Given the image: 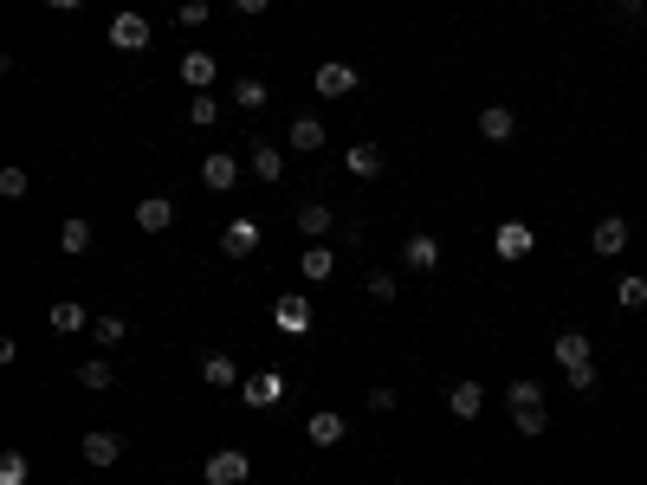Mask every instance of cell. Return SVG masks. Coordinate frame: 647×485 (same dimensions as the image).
Segmentation results:
<instances>
[{"mask_svg": "<svg viewBox=\"0 0 647 485\" xmlns=\"http://www.w3.org/2000/svg\"><path fill=\"white\" fill-rule=\"evenodd\" d=\"M492 253H499L505 266H518V259L538 253V233H531L525 220H499V233H492Z\"/></svg>", "mask_w": 647, "mask_h": 485, "instance_id": "6da1fadb", "label": "cell"}, {"mask_svg": "<svg viewBox=\"0 0 647 485\" xmlns=\"http://www.w3.org/2000/svg\"><path fill=\"white\" fill-rule=\"evenodd\" d=\"M311 85H318V97H350V91H363V72H356V65H343V59H324Z\"/></svg>", "mask_w": 647, "mask_h": 485, "instance_id": "7a4b0ae2", "label": "cell"}, {"mask_svg": "<svg viewBox=\"0 0 647 485\" xmlns=\"http://www.w3.org/2000/svg\"><path fill=\"white\" fill-rule=\"evenodd\" d=\"M201 479H214V485H246L253 479V460H246L240 447H220V453H208V473Z\"/></svg>", "mask_w": 647, "mask_h": 485, "instance_id": "3957f363", "label": "cell"}, {"mask_svg": "<svg viewBox=\"0 0 647 485\" xmlns=\"http://www.w3.org/2000/svg\"><path fill=\"white\" fill-rule=\"evenodd\" d=\"M240 395H246V408H279L285 401V376L279 369H253V376L240 382Z\"/></svg>", "mask_w": 647, "mask_h": 485, "instance_id": "277c9868", "label": "cell"}, {"mask_svg": "<svg viewBox=\"0 0 647 485\" xmlns=\"http://www.w3.org/2000/svg\"><path fill=\"white\" fill-rule=\"evenodd\" d=\"M272 324H279L285 337H305V330L318 324V311H311V298H298V291H292V298H279V304H272Z\"/></svg>", "mask_w": 647, "mask_h": 485, "instance_id": "5b68a950", "label": "cell"}, {"mask_svg": "<svg viewBox=\"0 0 647 485\" xmlns=\"http://www.w3.org/2000/svg\"><path fill=\"white\" fill-rule=\"evenodd\" d=\"M589 253H602V259L628 253V220H622V214H602L596 227H589Z\"/></svg>", "mask_w": 647, "mask_h": 485, "instance_id": "8992f818", "label": "cell"}, {"mask_svg": "<svg viewBox=\"0 0 647 485\" xmlns=\"http://www.w3.org/2000/svg\"><path fill=\"white\" fill-rule=\"evenodd\" d=\"M149 39H156V33H149L143 13H117V20H110V46H117V52H149Z\"/></svg>", "mask_w": 647, "mask_h": 485, "instance_id": "52a82bcc", "label": "cell"}, {"mask_svg": "<svg viewBox=\"0 0 647 485\" xmlns=\"http://www.w3.org/2000/svg\"><path fill=\"white\" fill-rule=\"evenodd\" d=\"M175 72H182V85H188V91H208L214 78H220V65H214V52L188 46V52H182V65H175Z\"/></svg>", "mask_w": 647, "mask_h": 485, "instance_id": "ba28073f", "label": "cell"}, {"mask_svg": "<svg viewBox=\"0 0 647 485\" xmlns=\"http://www.w3.org/2000/svg\"><path fill=\"white\" fill-rule=\"evenodd\" d=\"M201 188H214V194L240 188V156H227V149H214V156L201 162Z\"/></svg>", "mask_w": 647, "mask_h": 485, "instance_id": "9c48e42d", "label": "cell"}, {"mask_svg": "<svg viewBox=\"0 0 647 485\" xmlns=\"http://www.w3.org/2000/svg\"><path fill=\"white\" fill-rule=\"evenodd\" d=\"M343 434H350V421H343L337 408H318L305 421V440H311V447H343Z\"/></svg>", "mask_w": 647, "mask_h": 485, "instance_id": "30bf717a", "label": "cell"}, {"mask_svg": "<svg viewBox=\"0 0 647 485\" xmlns=\"http://www.w3.org/2000/svg\"><path fill=\"white\" fill-rule=\"evenodd\" d=\"M201 382H208V388H220V395H227V388H240L246 376H240V363H233L227 350H208V356H201Z\"/></svg>", "mask_w": 647, "mask_h": 485, "instance_id": "8fae6325", "label": "cell"}, {"mask_svg": "<svg viewBox=\"0 0 647 485\" xmlns=\"http://www.w3.org/2000/svg\"><path fill=\"white\" fill-rule=\"evenodd\" d=\"M136 227L143 233H169L175 227V201L169 194H143V201H136Z\"/></svg>", "mask_w": 647, "mask_h": 485, "instance_id": "7c38bea8", "label": "cell"}, {"mask_svg": "<svg viewBox=\"0 0 647 485\" xmlns=\"http://www.w3.org/2000/svg\"><path fill=\"white\" fill-rule=\"evenodd\" d=\"M220 253H227V259H253V253H259V220H227V233H220Z\"/></svg>", "mask_w": 647, "mask_h": 485, "instance_id": "4fadbf2b", "label": "cell"}, {"mask_svg": "<svg viewBox=\"0 0 647 485\" xmlns=\"http://www.w3.org/2000/svg\"><path fill=\"white\" fill-rule=\"evenodd\" d=\"M402 266L408 272H434L440 266V240H434V233H408V240H402Z\"/></svg>", "mask_w": 647, "mask_h": 485, "instance_id": "5bb4252c", "label": "cell"}, {"mask_svg": "<svg viewBox=\"0 0 647 485\" xmlns=\"http://www.w3.org/2000/svg\"><path fill=\"white\" fill-rule=\"evenodd\" d=\"M85 460H91V466H117V460H123V434L91 427V434H85Z\"/></svg>", "mask_w": 647, "mask_h": 485, "instance_id": "9a60e30c", "label": "cell"}, {"mask_svg": "<svg viewBox=\"0 0 647 485\" xmlns=\"http://www.w3.org/2000/svg\"><path fill=\"white\" fill-rule=\"evenodd\" d=\"M589 350H596V343H589L583 330H557V343H550V356H557L563 369H583V363H589Z\"/></svg>", "mask_w": 647, "mask_h": 485, "instance_id": "2e32d148", "label": "cell"}, {"mask_svg": "<svg viewBox=\"0 0 647 485\" xmlns=\"http://www.w3.org/2000/svg\"><path fill=\"white\" fill-rule=\"evenodd\" d=\"M447 408H453V421H479V408H486V388H479V382H453V388H447Z\"/></svg>", "mask_w": 647, "mask_h": 485, "instance_id": "e0dca14e", "label": "cell"}, {"mask_svg": "<svg viewBox=\"0 0 647 485\" xmlns=\"http://www.w3.org/2000/svg\"><path fill=\"white\" fill-rule=\"evenodd\" d=\"M479 136H486V143H512V136H518V117L505 104H486V110H479Z\"/></svg>", "mask_w": 647, "mask_h": 485, "instance_id": "ac0fdd59", "label": "cell"}, {"mask_svg": "<svg viewBox=\"0 0 647 485\" xmlns=\"http://www.w3.org/2000/svg\"><path fill=\"white\" fill-rule=\"evenodd\" d=\"M343 169H350L356 182H376V175H382V149L376 143H350V149H343Z\"/></svg>", "mask_w": 647, "mask_h": 485, "instance_id": "d6986e66", "label": "cell"}, {"mask_svg": "<svg viewBox=\"0 0 647 485\" xmlns=\"http://www.w3.org/2000/svg\"><path fill=\"white\" fill-rule=\"evenodd\" d=\"M246 162H253V175H259L266 188L285 175V149H279V143H253V149H246Z\"/></svg>", "mask_w": 647, "mask_h": 485, "instance_id": "ffe728a7", "label": "cell"}, {"mask_svg": "<svg viewBox=\"0 0 647 485\" xmlns=\"http://www.w3.org/2000/svg\"><path fill=\"white\" fill-rule=\"evenodd\" d=\"M59 253H65V259H85V253H91V220H85V214H72V220L59 227Z\"/></svg>", "mask_w": 647, "mask_h": 485, "instance_id": "44dd1931", "label": "cell"}, {"mask_svg": "<svg viewBox=\"0 0 647 485\" xmlns=\"http://www.w3.org/2000/svg\"><path fill=\"white\" fill-rule=\"evenodd\" d=\"M292 227L305 233V240H324V233L337 227V220H330V207H324V201H305V207H298V214H292Z\"/></svg>", "mask_w": 647, "mask_h": 485, "instance_id": "7402d4cb", "label": "cell"}, {"mask_svg": "<svg viewBox=\"0 0 647 485\" xmlns=\"http://www.w3.org/2000/svg\"><path fill=\"white\" fill-rule=\"evenodd\" d=\"M85 324H91V311L78 298H59V304H52V330H59V337H78Z\"/></svg>", "mask_w": 647, "mask_h": 485, "instance_id": "603a6c76", "label": "cell"}, {"mask_svg": "<svg viewBox=\"0 0 647 485\" xmlns=\"http://www.w3.org/2000/svg\"><path fill=\"white\" fill-rule=\"evenodd\" d=\"M298 272H305L311 285H324L330 272H337V253H330V246H305V253H298Z\"/></svg>", "mask_w": 647, "mask_h": 485, "instance_id": "cb8c5ba5", "label": "cell"}, {"mask_svg": "<svg viewBox=\"0 0 647 485\" xmlns=\"http://www.w3.org/2000/svg\"><path fill=\"white\" fill-rule=\"evenodd\" d=\"M285 143L298 149V156H311V149H324V123L318 117H292V136Z\"/></svg>", "mask_w": 647, "mask_h": 485, "instance_id": "d4e9b609", "label": "cell"}, {"mask_svg": "<svg viewBox=\"0 0 647 485\" xmlns=\"http://www.w3.org/2000/svg\"><path fill=\"white\" fill-rule=\"evenodd\" d=\"M110 382H117V369H110L104 356H85V363H78V388H91V395H104Z\"/></svg>", "mask_w": 647, "mask_h": 485, "instance_id": "484cf974", "label": "cell"}, {"mask_svg": "<svg viewBox=\"0 0 647 485\" xmlns=\"http://www.w3.org/2000/svg\"><path fill=\"white\" fill-rule=\"evenodd\" d=\"M233 104H240V110H266L272 104V85H266V78H240V85H233Z\"/></svg>", "mask_w": 647, "mask_h": 485, "instance_id": "4316f807", "label": "cell"}, {"mask_svg": "<svg viewBox=\"0 0 647 485\" xmlns=\"http://www.w3.org/2000/svg\"><path fill=\"white\" fill-rule=\"evenodd\" d=\"M214 117H220V104H214L208 91H195V97H188V130H214Z\"/></svg>", "mask_w": 647, "mask_h": 485, "instance_id": "83f0119b", "label": "cell"}, {"mask_svg": "<svg viewBox=\"0 0 647 485\" xmlns=\"http://www.w3.org/2000/svg\"><path fill=\"white\" fill-rule=\"evenodd\" d=\"M91 337H98L104 350H117V343L130 337V324H123V317H110V311H104V317H91Z\"/></svg>", "mask_w": 647, "mask_h": 485, "instance_id": "f1b7e54d", "label": "cell"}, {"mask_svg": "<svg viewBox=\"0 0 647 485\" xmlns=\"http://www.w3.org/2000/svg\"><path fill=\"white\" fill-rule=\"evenodd\" d=\"M505 401H512V414H525V408H544V388L525 376V382H512V388H505Z\"/></svg>", "mask_w": 647, "mask_h": 485, "instance_id": "f546056e", "label": "cell"}, {"mask_svg": "<svg viewBox=\"0 0 647 485\" xmlns=\"http://www.w3.org/2000/svg\"><path fill=\"white\" fill-rule=\"evenodd\" d=\"M615 304H622V311H641V304H647V279H641V272H628V279L615 285Z\"/></svg>", "mask_w": 647, "mask_h": 485, "instance_id": "4dcf8cb0", "label": "cell"}, {"mask_svg": "<svg viewBox=\"0 0 647 485\" xmlns=\"http://www.w3.org/2000/svg\"><path fill=\"white\" fill-rule=\"evenodd\" d=\"M33 194V175L26 169H0V201H26Z\"/></svg>", "mask_w": 647, "mask_h": 485, "instance_id": "1f68e13d", "label": "cell"}, {"mask_svg": "<svg viewBox=\"0 0 647 485\" xmlns=\"http://www.w3.org/2000/svg\"><path fill=\"white\" fill-rule=\"evenodd\" d=\"M363 291H369V304H395V291H402V285H395V272H369Z\"/></svg>", "mask_w": 647, "mask_h": 485, "instance_id": "d6a6232c", "label": "cell"}, {"mask_svg": "<svg viewBox=\"0 0 647 485\" xmlns=\"http://www.w3.org/2000/svg\"><path fill=\"white\" fill-rule=\"evenodd\" d=\"M175 20H182L188 33H195V26H208V20H214V7H208V0H182V7H175Z\"/></svg>", "mask_w": 647, "mask_h": 485, "instance_id": "836d02e7", "label": "cell"}, {"mask_svg": "<svg viewBox=\"0 0 647 485\" xmlns=\"http://www.w3.org/2000/svg\"><path fill=\"white\" fill-rule=\"evenodd\" d=\"M363 401H369V414H395V408H402V395H395L389 382H376V388H369Z\"/></svg>", "mask_w": 647, "mask_h": 485, "instance_id": "e575fe53", "label": "cell"}, {"mask_svg": "<svg viewBox=\"0 0 647 485\" xmlns=\"http://www.w3.org/2000/svg\"><path fill=\"white\" fill-rule=\"evenodd\" d=\"M26 473H33L26 453H0V485H26Z\"/></svg>", "mask_w": 647, "mask_h": 485, "instance_id": "d590c367", "label": "cell"}, {"mask_svg": "<svg viewBox=\"0 0 647 485\" xmlns=\"http://www.w3.org/2000/svg\"><path fill=\"white\" fill-rule=\"evenodd\" d=\"M563 376H570V388H576V395H596V363H583V369H563Z\"/></svg>", "mask_w": 647, "mask_h": 485, "instance_id": "8d00e7d4", "label": "cell"}, {"mask_svg": "<svg viewBox=\"0 0 647 485\" xmlns=\"http://www.w3.org/2000/svg\"><path fill=\"white\" fill-rule=\"evenodd\" d=\"M512 421H518V434H531V440H538L544 427H550V414H544V408H525V414H512Z\"/></svg>", "mask_w": 647, "mask_h": 485, "instance_id": "74e56055", "label": "cell"}, {"mask_svg": "<svg viewBox=\"0 0 647 485\" xmlns=\"http://www.w3.org/2000/svg\"><path fill=\"white\" fill-rule=\"evenodd\" d=\"M227 7H233V13H266L272 0H227Z\"/></svg>", "mask_w": 647, "mask_h": 485, "instance_id": "f35d334b", "label": "cell"}, {"mask_svg": "<svg viewBox=\"0 0 647 485\" xmlns=\"http://www.w3.org/2000/svg\"><path fill=\"white\" fill-rule=\"evenodd\" d=\"M615 7H622L628 20H641V13H647V0H615Z\"/></svg>", "mask_w": 647, "mask_h": 485, "instance_id": "ab89813d", "label": "cell"}, {"mask_svg": "<svg viewBox=\"0 0 647 485\" xmlns=\"http://www.w3.org/2000/svg\"><path fill=\"white\" fill-rule=\"evenodd\" d=\"M46 7H59V13H72V7H85V0H46Z\"/></svg>", "mask_w": 647, "mask_h": 485, "instance_id": "60d3db41", "label": "cell"}, {"mask_svg": "<svg viewBox=\"0 0 647 485\" xmlns=\"http://www.w3.org/2000/svg\"><path fill=\"white\" fill-rule=\"evenodd\" d=\"M195 485H214V479H195Z\"/></svg>", "mask_w": 647, "mask_h": 485, "instance_id": "b9f144b4", "label": "cell"}]
</instances>
